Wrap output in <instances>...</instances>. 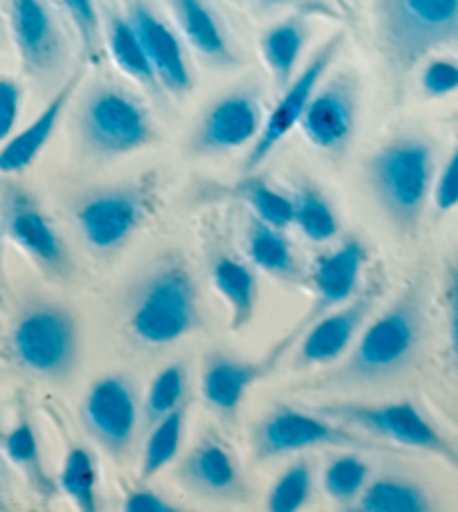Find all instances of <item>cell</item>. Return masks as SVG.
I'll use <instances>...</instances> for the list:
<instances>
[{"mask_svg": "<svg viewBox=\"0 0 458 512\" xmlns=\"http://www.w3.org/2000/svg\"><path fill=\"white\" fill-rule=\"evenodd\" d=\"M434 180V146L418 135L393 137L366 162V182L375 203L402 232L416 230L434 191Z\"/></svg>", "mask_w": 458, "mask_h": 512, "instance_id": "cell-1", "label": "cell"}, {"mask_svg": "<svg viewBox=\"0 0 458 512\" xmlns=\"http://www.w3.org/2000/svg\"><path fill=\"white\" fill-rule=\"evenodd\" d=\"M375 27L389 68L405 75L429 52L458 41V0H375Z\"/></svg>", "mask_w": 458, "mask_h": 512, "instance_id": "cell-2", "label": "cell"}, {"mask_svg": "<svg viewBox=\"0 0 458 512\" xmlns=\"http://www.w3.org/2000/svg\"><path fill=\"white\" fill-rule=\"evenodd\" d=\"M200 324L198 290L178 263H164L144 279L133 299L128 326L146 346H171Z\"/></svg>", "mask_w": 458, "mask_h": 512, "instance_id": "cell-3", "label": "cell"}, {"mask_svg": "<svg viewBox=\"0 0 458 512\" xmlns=\"http://www.w3.org/2000/svg\"><path fill=\"white\" fill-rule=\"evenodd\" d=\"M420 335H423L420 299L414 292H407L362 328L346 360L344 378L353 382H378L396 376L414 358Z\"/></svg>", "mask_w": 458, "mask_h": 512, "instance_id": "cell-4", "label": "cell"}, {"mask_svg": "<svg viewBox=\"0 0 458 512\" xmlns=\"http://www.w3.org/2000/svg\"><path fill=\"white\" fill-rule=\"evenodd\" d=\"M77 128L86 149L104 158L135 153L155 140L151 113L133 93L115 84H95L88 90Z\"/></svg>", "mask_w": 458, "mask_h": 512, "instance_id": "cell-5", "label": "cell"}, {"mask_svg": "<svg viewBox=\"0 0 458 512\" xmlns=\"http://www.w3.org/2000/svg\"><path fill=\"white\" fill-rule=\"evenodd\" d=\"M9 346L18 367L45 380H61L79 360L77 319L59 304L39 301L18 315Z\"/></svg>", "mask_w": 458, "mask_h": 512, "instance_id": "cell-6", "label": "cell"}, {"mask_svg": "<svg viewBox=\"0 0 458 512\" xmlns=\"http://www.w3.org/2000/svg\"><path fill=\"white\" fill-rule=\"evenodd\" d=\"M254 452L259 459H274V456H286L315 447H369L351 429L337 425L333 418L306 414V411L292 407H277L268 416L259 420L254 427Z\"/></svg>", "mask_w": 458, "mask_h": 512, "instance_id": "cell-7", "label": "cell"}, {"mask_svg": "<svg viewBox=\"0 0 458 512\" xmlns=\"http://www.w3.org/2000/svg\"><path fill=\"white\" fill-rule=\"evenodd\" d=\"M344 34L337 32L319 45V50L313 54V59L306 63V68L299 75L292 77L290 84L283 88V95L272 108L270 115L265 117L261 126V133L256 137L250 153H247L245 169H256L270 158V153L277 149L283 142V137H288L292 128L299 126L301 115H304L310 97L315 95V90L322 84L328 68L333 66L337 54L342 52Z\"/></svg>", "mask_w": 458, "mask_h": 512, "instance_id": "cell-8", "label": "cell"}, {"mask_svg": "<svg viewBox=\"0 0 458 512\" xmlns=\"http://www.w3.org/2000/svg\"><path fill=\"white\" fill-rule=\"evenodd\" d=\"M360 120V86L348 72L322 81L310 97L299 128L308 144L322 153H342L355 137Z\"/></svg>", "mask_w": 458, "mask_h": 512, "instance_id": "cell-9", "label": "cell"}, {"mask_svg": "<svg viewBox=\"0 0 458 512\" xmlns=\"http://www.w3.org/2000/svg\"><path fill=\"white\" fill-rule=\"evenodd\" d=\"M322 414L346 427H357L380 441L396 443L411 450L452 456L450 447L436 432L434 425L411 405V402H391V405H333L324 407Z\"/></svg>", "mask_w": 458, "mask_h": 512, "instance_id": "cell-10", "label": "cell"}, {"mask_svg": "<svg viewBox=\"0 0 458 512\" xmlns=\"http://www.w3.org/2000/svg\"><path fill=\"white\" fill-rule=\"evenodd\" d=\"M7 21L27 75L50 79L66 63V36L48 0H7Z\"/></svg>", "mask_w": 458, "mask_h": 512, "instance_id": "cell-11", "label": "cell"}, {"mask_svg": "<svg viewBox=\"0 0 458 512\" xmlns=\"http://www.w3.org/2000/svg\"><path fill=\"white\" fill-rule=\"evenodd\" d=\"M146 216V196L137 187H108L75 207V223L90 248L113 252L131 239Z\"/></svg>", "mask_w": 458, "mask_h": 512, "instance_id": "cell-12", "label": "cell"}, {"mask_svg": "<svg viewBox=\"0 0 458 512\" xmlns=\"http://www.w3.org/2000/svg\"><path fill=\"white\" fill-rule=\"evenodd\" d=\"M265 122L259 90L238 86L221 95L200 117L191 137V149L200 155H218L254 144Z\"/></svg>", "mask_w": 458, "mask_h": 512, "instance_id": "cell-13", "label": "cell"}, {"mask_svg": "<svg viewBox=\"0 0 458 512\" xmlns=\"http://www.w3.org/2000/svg\"><path fill=\"white\" fill-rule=\"evenodd\" d=\"M0 221L9 241L45 272H68L70 256L66 245L32 194L16 185H7L0 191Z\"/></svg>", "mask_w": 458, "mask_h": 512, "instance_id": "cell-14", "label": "cell"}, {"mask_svg": "<svg viewBox=\"0 0 458 512\" xmlns=\"http://www.w3.org/2000/svg\"><path fill=\"white\" fill-rule=\"evenodd\" d=\"M137 420H140V400L133 382L122 373L99 378L81 402V423L111 454L128 450Z\"/></svg>", "mask_w": 458, "mask_h": 512, "instance_id": "cell-15", "label": "cell"}, {"mask_svg": "<svg viewBox=\"0 0 458 512\" xmlns=\"http://www.w3.org/2000/svg\"><path fill=\"white\" fill-rule=\"evenodd\" d=\"M124 14L140 36L160 88L171 95L185 97L194 88V72H191L180 36L167 21H162L146 0H124Z\"/></svg>", "mask_w": 458, "mask_h": 512, "instance_id": "cell-16", "label": "cell"}, {"mask_svg": "<svg viewBox=\"0 0 458 512\" xmlns=\"http://www.w3.org/2000/svg\"><path fill=\"white\" fill-rule=\"evenodd\" d=\"M375 304L373 295H364L346 301V304L328 310L315 322L308 324V331L301 337L297 351V367H322L340 360L355 344L362 333Z\"/></svg>", "mask_w": 458, "mask_h": 512, "instance_id": "cell-17", "label": "cell"}, {"mask_svg": "<svg viewBox=\"0 0 458 512\" xmlns=\"http://www.w3.org/2000/svg\"><path fill=\"white\" fill-rule=\"evenodd\" d=\"M79 84L81 70L72 72L63 81V86L43 106V111L34 117L32 124H27L23 131H18L0 146V176H14V173H21L27 167H32L36 158H39L45 146L52 140V135L57 131L61 117L70 106L72 97H75Z\"/></svg>", "mask_w": 458, "mask_h": 512, "instance_id": "cell-18", "label": "cell"}, {"mask_svg": "<svg viewBox=\"0 0 458 512\" xmlns=\"http://www.w3.org/2000/svg\"><path fill=\"white\" fill-rule=\"evenodd\" d=\"M364 263L366 248L357 239L344 241L340 248L328 252L317 261L313 270L315 306L313 313H310V322H315L328 310L342 306L355 297Z\"/></svg>", "mask_w": 458, "mask_h": 512, "instance_id": "cell-19", "label": "cell"}, {"mask_svg": "<svg viewBox=\"0 0 458 512\" xmlns=\"http://www.w3.org/2000/svg\"><path fill=\"white\" fill-rule=\"evenodd\" d=\"M169 7L182 39L196 50L200 59L216 68H234L241 63L227 39L225 27L205 0H169Z\"/></svg>", "mask_w": 458, "mask_h": 512, "instance_id": "cell-20", "label": "cell"}, {"mask_svg": "<svg viewBox=\"0 0 458 512\" xmlns=\"http://www.w3.org/2000/svg\"><path fill=\"white\" fill-rule=\"evenodd\" d=\"M270 371V362H243L232 355H209L200 393L216 414L232 416L241 407L245 393Z\"/></svg>", "mask_w": 458, "mask_h": 512, "instance_id": "cell-21", "label": "cell"}, {"mask_svg": "<svg viewBox=\"0 0 458 512\" xmlns=\"http://www.w3.org/2000/svg\"><path fill=\"white\" fill-rule=\"evenodd\" d=\"M310 27L304 16H290L286 21L268 27L263 32L259 52L272 79L279 88H286L297 75L301 52L306 48Z\"/></svg>", "mask_w": 458, "mask_h": 512, "instance_id": "cell-22", "label": "cell"}, {"mask_svg": "<svg viewBox=\"0 0 458 512\" xmlns=\"http://www.w3.org/2000/svg\"><path fill=\"white\" fill-rule=\"evenodd\" d=\"M104 43L111 54L117 70H122L128 79H133L137 86L155 90L160 88L151 61L146 57L142 41L133 30L131 21L119 9H106V27H104Z\"/></svg>", "mask_w": 458, "mask_h": 512, "instance_id": "cell-23", "label": "cell"}, {"mask_svg": "<svg viewBox=\"0 0 458 512\" xmlns=\"http://www.w3.org/2000/svg\"><path fill=\"white\" fill-rule=\"evenodd\" d=\"M182 479L205 495H229L238 488V470L225 447L218 441L200 443L182 463Z\"/></svg>", "mask_w": 458, "mask_h": 512, "instance_id": "cell-24", "label": "cell"}, {"mask_svg": "<svg viewBox=\"0 0 458 512\" xmlns=\"http://www.w3.org/2000/svg\"><path fill=\"white\" fill-rule=\"evenodd\" d=\"M212 281L229 308V328L241 331L252 322L256 308V277L252 268L232 256H221L212 268Z\"/></svg>", "mask_w": 458, "mask_h": 512, "instance_id": "cell-25", "label": "cell"}, {"mask_svg": "<svg viewBox=\"0 0 458 512\" xmlns=\"http://www.w3.org/2000/svg\"><path fill=\"white\" fill-rule=\"evenodd\" d=\"M245 250L256 268L274 274V277L292 279L299 272L295 250L290 241L283 236V230H277L261 218L250 216L245 225Z\"/></svg>", "mask_w": 458, "mask_h": 512, "instance_id": "cell-26", "label": "cell"}, {"mask_svg": "<svg viewBox=\"0 0 458 512\" xmlns=\"http://www.w3.org/2000/svg\"><path fill=\"white\" fill-rule=\"evenodd\" d=\"M353 512H429L432 499L416 481L380 477L364 486L362 495L348 508Z\"/></svg>", "mask_w": 458, "mask_h": 512, "instance_id": "cell-27", "label": "cell"}, {"mask_svg": "<svg viewBox=\"0 0 458 512\" xmlns=\"http://www.w3.org/2000/svg\"><path fill=\"white\" fill-rule=\"evenodd\" d=\"M185 418L187 405H182L164 418L155 420L142 452V479L155 477V474L162 472L176 459L182 445V436H185Z\"/></svg>", "mask_w": 458, "mask_h": 512, "instance_id": "cell-28", "label": "cell"}, {"mask_svg": "<svg viewBox=\"0 0 458 512\" xmlns=\"http://www.w3.org/2000/svg\"><path fill=\"white\" fill-rule=\"evenodd\" d=\"M236 198L250 205L252 216L261 218L263 223L277 227V230L286 232L295 223V200L274 189L263 178H243L241 185L236 187Z\"/></svg>", "mask_w": 458, "mask_h": 512, "instance_id": "cell-29", "label": "cell"}, {"mask_svg": "<svg viewBox=\"0 0 458 512\" xmlns=\"http://www.w3.org/2000/svg\"><path fill=\"white\" fill-rule=\"evenodd\" d=\"M59 488L81 512L97 510V463L86 447H72L61 463Z\"/></svg>", "mask_w": 458, "mask_h": 512, "instance_id": "cell-30", "label": "cell"}, {"mask_svg": "<svg viewBox=\"0 0 458 512\" xmlns=\"http://www.w3.org/2000/svg\"><path fill=\"white\" fill-rule=\"evenodd\" d=\"M292 200H295V223L292 225H297L308 241L326 243L335 239L340 232V221L322 191L301 187Z\"/></svg>", "mask_w": 458, "mask_h": 512, "instance_id": "cell-31", "label": "cell"}, {"mask_svg": "<svg viewBox=\"0 0 458 512\" xmlns=\"http://www.w3.org/2000/svg\"><path fill=\"white\" fill-rule=\"evenodd\" d=\"M369 465L355 454H340L328 461L324 470V490L326 495L340 506L351 508L357 497L362 495L369 483Z\"/></svg>", "mask_w": 458, "mask_h": 512, "instance_id": "cell-32", "label": "cell"}, {"mask_svg": "<svg viewBox=\"0 0 458 512\" xmlns=\"http://www.w3.org/2000/svg\"><path fill=\"white\" fill-rule=\"evenodd\" d=\"M313 483V468H310L308 461L301 459L292 463L272 483L265 506L270 512H299L313 495Z\"/></svg>", "mask_w": 458, "mask_h": 512, "instance_id": "cell-33", "label": "cell"}, {"mask_svg": "<svg viewBox=\"0 0 458 512\" xmlns=\"http://www.w3.org/2000/svg\"><path fill=\"white\" fill-rule=\"evenodd\" d=\"M187 367L182 362H173L164 367L158 376L153 378L149 391L144 398V414L146 418L155 423V420L164 418L171 411L185 405L187 396Z\"/></svg>", "mask_w": 458, "mask_h": 512, "instance_id": "cell-34", "label": "cell"}, {"mask_svg": "<svg viewBox=\"0 0 458 512\" xmlns=\"http://www.w3.org/2000/svg\"><path fill=\"white\" fill-rule=\"evenodd\" d=\"M61 5L66 9L72 27H75L81 50H84L88 59H97L104 43L102 16H99L97 0H61Z\"/></svg>", "mask_w": 458, "mask_h": 512, "instance_id": "cell-35", "label": "cell"}, {"mask_svg": "<svg viewBox=\"0 0 458 512\" xmlns=\"http://www.w3.org/2000/svg\"><path fill=\"white\" fill-rule=\"evenodd\" d=\"M5 452L9 456V461L18 465L21 470H25L32 479L43 481L39 441H36L34 427L27 423V420H21V423H18L12 432L7 434Z\"/></svg>", "mask_w": 458, "mask_h": 512, "instance_id": "cell-36", "label": "cell"}, {"mask_svg": "<svg viewBox=\"0 0 458 512\" xmlns=\"http://www.w3.org/2000/svg\"><path fill=\"white\" fill-rule=\"evenodd\" d=\"M420 88L427 97H445L458 90V61L438 57L425 63L420 72Z\"/></svg>", "mask_w": 458, "mask_h": 512, "instance_id": "cell-37", "label": "cell"}, {"mask_svg": "<svg viewBox=\"0 0 458 512\" xmlns=\"http://www.w3.org/2000/svg\"><path fill=\"white\" fill-rule=\"evenodd\" d=\"M23 90L14 79L0 77V144L12 137L14 128L21 117Z\"/></svg>", "mask_w": 458, "mask_h": 512, "instance_id": "cell-38", "label": "cell"}, {"mask_svg": "<svg viewBox=\"0 0 458 512\" xmlns=\"http://www.w3.org/2000/svg\"><path fill=\"white\" fill-rule=\"evenodd\" d=\"M432 198L438 212H450V209L458 207V144L434 180Z\"/></svg>", "mask_w": 458, "mask_h": 512, "instance_id": "cell-39", "label": "cell"}, {"mask_svg": "<svg viewBox=\"0 0 458 512\" xmlns=\"http://www.w3.org/2000/svg\"><path fill=\"white\" fill-rule=\"evenodd\" d=\"M122 508H124V512H173L176 510V508H171L167 504V499L160 497L158 492L146 490V488L131 492V495L124 499Z\"/></svg>", "mask_w": 458, "mask_h": 512, "instance_id": "cell-40", "label": "cell"}, {"mask_svg": "<svg viewBox=\"0 0 458 512\" xmlns=\"http://www.w3.org/2000/svg\"><path fill=\"white\" fill-rule=\"evenodd\" d=\"M447 310H450V344L458 367V263L450 270V286H447Z\"/></svg>", "mask_w": 458, "mask_h": 512, "instance_id": "cell-41", "label": "cell"}, {"mask_svg": "<svg viewBox=\"0 0 458 512\" xmlns=\"http://www.w3.org/2000/svg\"><path fill=\"white\" fill-rule=\"evenodd\" d=\"M259 3H261L263 7H281V5L292 3V0H259Z\"/></svg>", "mask_w": 458, "mask_h": 512, "instance_id": "cell-42", "label": "cell"}]
</instances>
